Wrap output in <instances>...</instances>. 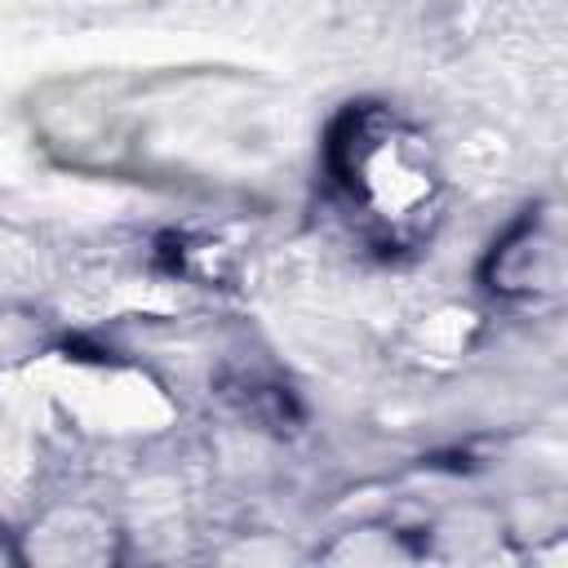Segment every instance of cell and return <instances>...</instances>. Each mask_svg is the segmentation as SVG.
Listing matches in <instances>:
<instances>
[{"mask_svg":"<svg viewBox=\"0 0 568 568\" xmlns=\"http://www.w3.org/2000/svg\"><path fill=\"white\" fill-rule=\"evenodd\" d=\"M484 280L493 293L515 302H541L559 293L564 262H559V217L528 209L488 253Z\"/></svg>","mask_w":568,"mask_h":568,"instance_id":"3957f363","label":"cell"},{"mask_svg":"<svg viewBox=\"0 0 568 568\" xmlns=\"http://www.w3.org/2000/svg\"><path fill=\"white\" fill-rule=\"evenodd\" d=\"M324 178L342 222L377 257L422 253L444 222L439 155L390 102H346L324 129Z\"/></svg>","mask_w":568,"mask_h":568,"instance_id":"7a4b0ae2","label":"cell"},{"mask_svg":"<svg viewBox=\"0 0 568 568\" xmlns=\"http://www.w3.org/2000/svg\"><path fill=\"white\" fill-rule=\"evenodd\" d=\"M262 89L231 71L84 75L31 102L40 142L84 173L248 191V142H262Z\"/></svg>","mask_w":568,"mask_h":568,"instance_id":"6da1fadb","label":"cell"}]
</instances>
